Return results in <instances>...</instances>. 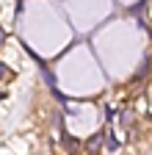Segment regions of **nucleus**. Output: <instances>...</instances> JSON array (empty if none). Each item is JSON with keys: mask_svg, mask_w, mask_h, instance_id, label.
Returning <instances> with one entry per match:
<instances>
[{"mask_svg": "<svg viewBox=\"0 0 152 155\" xmlns=\"http://www.w3.org/2000/svg\"><path fill=\"white\" fill-rule=\"evenodd\" d=\"M100 141H102V136H94V139H91V144H89V147H91V150H100Z\"/></svg>", "mask_w": 152, "mask_h": 155, "instance_id": "1", "label": "nucleus"}, {"mask_svg": "<svg viewBox=\"0 0 152 155\" xmlns=\"http://www.w3.org/2000/svg\"><path fill=\"white\" fill-rule=\"evenodd\" d=\"M3 39H6V33H3V31H0V45H3Z\"/></svg>", "mask_w": 152, "mask_h": 155, "instance_id": "3", "label": "nucleus"}, {"mask_svg": "<svg viewBox=\"0 0 152 155\" xmlns=\"http://www.w3.org/2000/svg\"><path fill=\"white\" fill-rule=\"evenodd\" d=\"M0 75H3V78H11V69H6L3 64H0Z\"/></svg>", "mask_w": 152, "mask_h": 155, "instance_id": "2", "label": "nucleus"}]
</instances>
